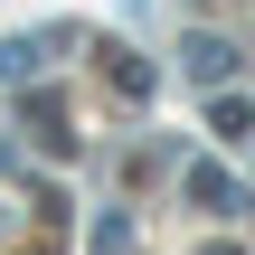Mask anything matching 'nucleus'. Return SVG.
I'll return each instance as SVG.
<instances>
[{
	"mask_svg": "<svg viewBox=\"0 0 255 255\" xmlns=\"http://www.w3.org/2000/svg\"><path fill=\"white\" fill-rule=\"evenodd\" d=\"M180 66H189V85H227L246 57H237L227 38H189V47H180Z\"/></svg>",
	"mask_w": 255,
	"mask_h": 255,
	"instance_id": "f03ea898",
	"label": "nucleus"
},
{
	"mask_svg": "<svg viewBox=\"0 0 255 255\" xmlns=\"http://www.w3.org/2000/svg\"><path fill=\"white\" fill-rule=\"evenodd\" d=\"M208 132H218V142H246L255 132V104L246 95H218V104H208Z\"/></svg>",
	"mask_w": 255,
	"mask_h": 255,
	"instance_id": "7ed1b4c3",
	"label": "nucleus"
},
{
	"mask_svg": "<svg viewBox=\"0 0 255 255\" xmlns=\"http://www.w3.org/2000/svg\"><path fill=\"white\" fill-rule=\"evenodd\" d=\"M189 208H208V218H246V189H237L218 161H189Z\"/></svg>",
	"mask_w": 255,
	"mask_h": 255,
	"instance_id": "f257e3e1",
	"label": "nucleus"
}]
</instances>
